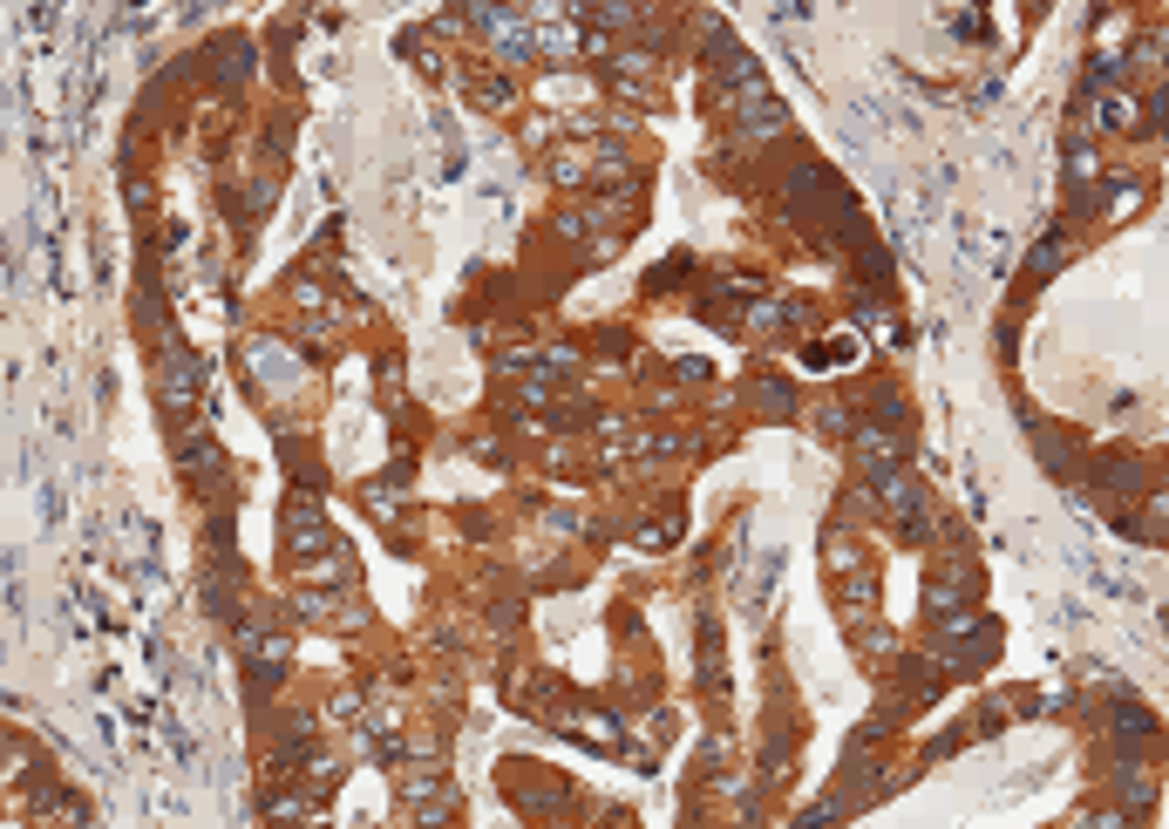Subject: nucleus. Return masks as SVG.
<instances>
[{"mask_svg":"<svg viewBox=\"0 0 1169 829\" xmlns=\"http://www.w3.org/2000/svg\"><path fill=\"white\" fill-rule=\"evenodd\" d=\"M191 394H197V361L171 353V361H164V402H171V408H184Z\"/></svg>","mask_w":1169,"mask_h":829,"instance_id":"nucleus-1","label":"nucleus"}]
</instances>
